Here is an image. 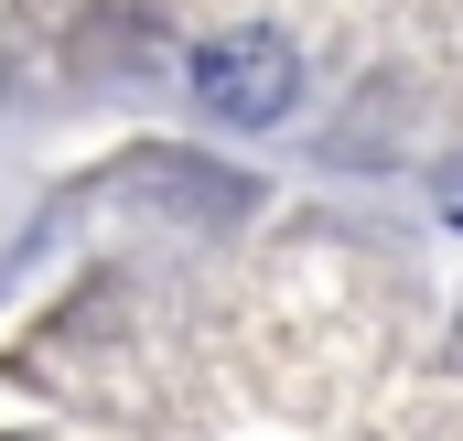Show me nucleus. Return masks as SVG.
<instances>
[{
	"label": "nucleus",
	"instance_id": "1",
	"mask_svg": "<svg viewBox=\"0 0 463 441\" xmlns=\"http://www.w3.org/2000/svg\"><path fill=\"white\" fill-rule=\"evenodd\" d=\"M194 98H205V118H227V129H269V118L302 98V65H291L280 33H216L194 54Z\"/></svg>",
	"mask_w": 463,
	"mask_h": 441
}]
</instances>
